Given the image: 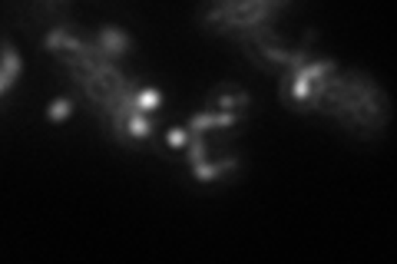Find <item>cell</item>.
I'll list each match as a JSON object with an SVG mask.
<instances>
[{
    "label": "cell",
    "instance_id": "obj_1",
    "mask_svg": "<svg viewBox=\"0 0 397 264\" xmlns=\"http://www.w3.org/2000/svg\"><path fill=\"white\" fill-rule=\"evenodd\" d=\"M302 113L331 116L341 129L358 139H381L391 122V99L371 73L335 70L308 86Z\"/></svg>",
    "mask_w": 397,
    "mask_h": 264
},
{
    "label": "cell",
    "instance_id": "obj_2",
    "mask_svg": "<svg viewBox=\"0 0 397 264\" xmlns=\"http://www.w3.org/2000/svg\"><path fill=\"white\" fill-rule=\"evenodd\" d=\"M96 43L113 57V63H119V60H126V53H130V47H132V37L130 34H123L119 27H113V23H106V27H99L96 30Z\"/></svg>",
    "mask_w": 397,
    "mask_h": 264
},
{
    "label": "cell",
    "instance_id": "obj_3",
    "mask_svg": "<svg viewBox=\"0 0 397 264\" xmlns=\"http://www.w3.org/2000/svg\"><path fill=\"white\" fill-rule=\"evenodd\" d=\"M248 103H252V96L245 90H228V86H222V90H215L208 96V109L212 113H245Z\"/></svg>",
    "mask_w": 397,
    "mask_h": 264
},
{
    "label": "cell",
    "instance_id": "obj_4",
    "mask_svg": "<svg viewBox=\"0 0 397 264\" xmlns=\"http://www.w3.org/2000/svg\"><path fill=\"white\" fill-rule=\"evenodd\" d=\"M239 122H242V113H212V109H206V113H199L189 122V132H202L206 135L208 129H232Z\"/></svg>",
    "mask_w": 397,
    "mask_h": 264
},
{
    "label": "cell",
    "instance_id": "obj_5",
    "mask_svg": "<svg viewBox=\"0 0 397 264\" xmlns=\"http://www.w3.org/2000/svg\"><path fill=\"white\" fill-rule=\"evenodd\" d=\"M17 73H20L17 50H14V43H10V40H3V73H0V93H10V86H14Z\"/></svg>",
    "mask_w": 397,
    "mask_h": 264
},
{
    "label": "cell",
    "instance_id": "obj_6",
    "mask_svg": "<svg viewBox=\"0 0 397 264\" xmlns=\"http://www.w3.org/2000/svg\"><path fill=\"white\" fill-rule=\"evenodd\" d=\"M239 169V159L235 155H228V159H212V162H206V166H195V179L199 182H212V179H222L226 172Z\"/></svg>",
    "mask_w": 397,
    "mask_h": 264
},
{
    "label": "cell",
    "instance_id": "obj_7",
    "mask_svg": "<svg viewBox=\"0 0 397 264\" xmlns=\"http://www.w3.org/2000/svg\"><path fill=\"white\" fill-rule=\"evenodd\" d=\"M130 135L139 142V139H149L152 135V119L146 113H132L130 116Z\"/></svg>",
    "mask_w": 397,
    "mask_h": 264
},
{
    "label": "cell",
    "instance_id": "obj_8",
    "mask_svg": "<svg viewBox=\"0 0 397 264\" xmlns=\"http://www.w3.org/2000/svg\"><path fill=\"white\" fill-rule=\"evenodd\" d=\"M206 135L202 132H192V142H189V166H206Z\"/></svg>",
    "mask_w": 397,
    "mask_h": 264
},
{
    "label": "cell",
    "instance_id": "obj_9",
    "mask_svg": "<svg viewBox=\"0 0 397 264\" xmlns=\"http://www.w3.org/2000/svg\"><path fill=\"white\" fill-rule=\"evenodd\" d=\"M163 106V93L159 90H139V113H156Z\"/></svg>",
    "mask_w": 397,
    "mask_h": 264
},
{
    "label": "cell",
    "instance_id": "obj_10",
    "mask_svg": "<svg viewBox=\"0 0 397 264\" xmlns=\"http://www.w3.org/2000/svg\"><path fill=\"white\" fill-rule=\"evenodd\" d=\"M70 109H73V99H67V96H63V99H53V103L47 106V119H53V122H57V119H67Z\"/></svg>",
    "mask_w": 397,
    "mask_h": 264
},
{
    "label": "cell",
    "instance_id": "obj_11",
    "mask_svg": "<svg viewBox=\"0 0 397 264\" xmlns=\"http://www.w3.org/2000/svg\"><path fill=\"white\" fill-rule=\"evenodd\" d=\"M186 142H192L189 129H169V146H186Z\"/></svg>",
    "mask_w": 397,
    "mask_h": 264
}]
</instances>
